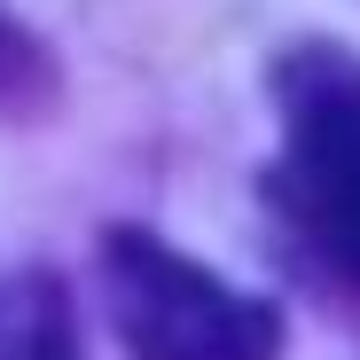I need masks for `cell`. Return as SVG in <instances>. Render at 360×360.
I'll list each match as a JSON object with an SVG mask.
<instances>
[{"mask_svg":"<svg viewBox=\"0 0 360 360\" xmlns=\"http://www.w3.org/2000/svg\"><path fill=\"white\" fill-rule=\"evenodd\" d=\"M110 314L134 360H274V306L227 290L212 266L180 259L157 235H110Z\"/></svg>","mask_w":360,"mask_h":360,"instance_id":"1","label":"cell"},{"mask_svg":"<svg viewBox=\"0 0 360 360\" xmlns=\"http://www.w3.org/2000/svg\"><path fill=\"white\" fill-rule=\"evenodd\" d=\"M282 196H290L297 227L360 274V79L352 71L306 79L290 94Z\"/></svg>","mask_w":360,"mask_h":360,"instance_id":"2","label":"cell"}]
</instances>
